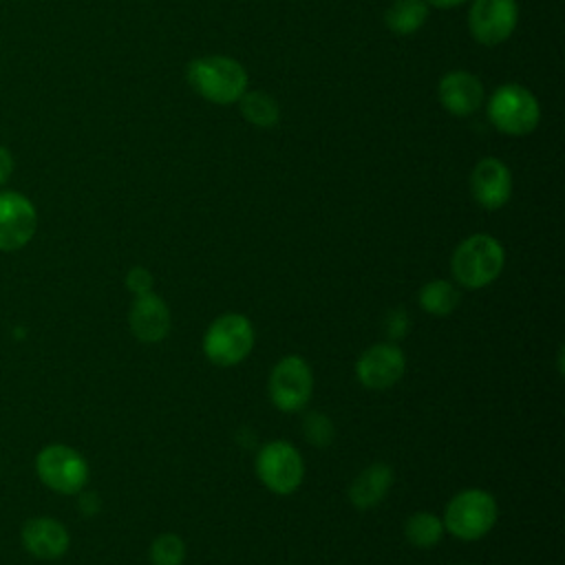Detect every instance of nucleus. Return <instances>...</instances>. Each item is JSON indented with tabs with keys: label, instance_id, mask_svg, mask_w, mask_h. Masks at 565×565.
I'll return each instance as SVG.
<instances>
[{
	"label": "nucleus",
	"instance_id": "nucleus-1",
	"mask_svg": "<svg viewBox=\"0 0 565 565\" xmlns=\"http://www.w3.org/2000/svg\"><path fill=\"white\" fill-rule=\"evenodd\" d=\"M505 265V249L499 238L486 232L466 236L452 252V280L463 289H483L492 285Z\"/></svg>",
	"mask_w": 565,
	"mask_h": 565
},
{
	"label": "nucleus",
	"instance_id": "nucleus-2",
	"mask_svg": "<svg viewBox=\"0 0 565 565\" xmlns=\"http://www.w3.org/2000/svg\"><path fill=\"white\" fill-rule=\"evenodd\" d=\"M188 84L205 102L230 106L247 90V71L241 62L227 55H203L188 64Z\"/></svg>",
	"mask_w": 565,
	"mask_h": 565
},
{
	"label": "nucleus",
	"instance_id": "nucleus-3",
	"mask_svg": "<svg viewBox=\"0 0 565 565\" xmlns=\"http://www.w3.org/2000/svg\"><path fill=\"white\" fill-rule=\"evenodd\" d=\"M499 519V503L492 492L483 488H463L450 497L444 508V530L463 541L472 543L483 539Z\"/></svg>",
	"mask_w": 565,
	"mask_h": 565
},
{
	"label": "nucleus",
	"instance_id": "nucleus-4",
	"mask_svg": "<svg viewBox=\"0 0 565 565\" xmlns=\"http://www.w3.org/2000/svg\"><path fill=\"white\" fill-rule=\"evenodd\" d=\"M256 342L252 320L238 311H225L216 316L201 340L203 355L221 369H230L247 360Z\"/></svg>",
	"mask_w": 565,
	"mask_h": 565
},
{
	"label": "nucleus",
	"instance_id": "nucleus-5",
	"mask_svg": "<svg viewBox=\"0 0 565 565\" xmlns=\"http://www.w3.org/2000/svg\"><path fill=\"white\" fill-rule=\"evenodd\" d=\"M258 481L274 494H294L305 479V459L300 450L287 439H271L263 444L254 459Z\"/></svg>",
	"mask_w": 565,
	"mask_h": 565
},
{
	"label": "nucleus",
	"instance_id": "nucleus-6",
	"mask_svg": "<svg viewBox=\"0 0 565 565\" xmlns=\"http://www.w3.org/2000/svg\"><path fill=\"white\" fill-rule=\"evenodd\" d=\"M490 124L512 137L530 135L541 119L536 97L521 84H503L488 99Z\"/></svg>",
	"mask_w": 565,
	"mask_h": 565
},
{
	"label": "nucleus",
	"instance_id": "nucleus-7",
	"mask_svg": "<svg viewBox=\"0 0 565 565\" xmlns=\"http://www.w3.org/2000/svg\"><path fill=\"white\" fill-rule=\"evenodd\" d=\"M267 393L280 413H300L313 395V371L300 355H282L269 371Z\"/></svg>",
	"mask_w": 565,
	"mask_h": 565
},
{
	"label": "nucleus",
	"instance_id": "nucleus-8",
	"mask_svg": "<svg viewBox=\"0 0 565 565\" xmlns=\"http://www.w3.org/2000/svg\"><path fill=\"white\" fill-rule=\"evenodd\" d=\"M35 470L40 481L60 494H77L88 483L86 459L66 444L44 446L35 457Z\"/></svg>",
	"mask_w": 565,
	"mask_h": 565
},
{
	"label": "nucleus",
	"instance_id": "nucleus-9",
	"mask_svg": "<svg viewBox=\"0 0 565 565\" xmlns=\"http://www.w3.org/2000/svg\"><path fill=\"white\" fill-rule=\"evenodd\" d=\"M406 373V353L395 342H377L364 349L355 362V377L369 391H386Z\"/></svg>",
	"mask_w": 565,
	"mask_h": 565
},
{
	"label": "nucleus",
	"instance_id": "nucleus-10",
	"mask_svg": "<svg viewBox=\"0 0 565 565\" xmlns=\"http://www.w3.org/2000/svg\"><path fill=\"white\" fill-rule=\"evenodd\" d=\"M519 22L516 0H472L468 11V29L483 46L505 42Z\"/></svg>",
	"mask_w": 565,
	"mask_h": 565
},
{
	"label": "nucleus",
	"instance_id": "nucleus-11",
	"mask_svg": "<svg viewBox=\"0 0 565 565\" xmlns=\"http://www.w3.org/2000/svg\"><path fill=\"white\" fill-rule=\"evenodd\" d=\"M38 227V212L31 199L15 190L0 192V249L24 247Z\"/></svg>",
	"mask_w": 565,
	"mask_h": 565
},
{
	"label": "nucleus",
	"instance_id": "nucleus-12",
	"mask_svg": "<svg viewBox=\"0 0 565 565\" xmlns=\"http://www.w3.org/2000/svg\"><path fill=\"white\" fill-rule=\"evenodd\" d=\"M470 192L483 210H501L512 196L510 168L497 157H483L470 172Z\"/></svg>",
	"mask_w": 565,
	"mask_h": 565
},
{
	"label": "nucleus",
	"instance_id": "nucleus-13",
	"mask_svg": "<svg viewBox=\"0 0 565 565\" xmlns=\"http://www.w3.org/2000/svg\"><path fill=\"white\" fill-rule=\"evenodd\" d=\"M128 324L132 335L143 344H159L168 338L172 327V313L166 300L154 294H141L135 296L130 311H128Z\"/></svg>",
	"mask_w": 565,
	"mask_h": 565
},
{
	"label": "nucleus",
	"instance_id": "nucleus-14",
	"mask_svg": "<svg viewBox=\"0 0 565 565\" xmlns=\"http://www.w3.org/2000/svg\"><path fill=\"white\" fill-rule=\"evenodd\" d=\"M439 104L455 117L472 115L483 102V84L468 71H448L437 86Z\"/></svg>",
	"mask_w": 565,
	"mask_h": 565
},
{
	"label": "nucleus",
	"instance_id": "nucleus-15",
	"mask_svg": "<svg viewBox=\"0 0 565 565\" xmlns=\"http://www.w3.org/2000/svg\"><path fill=\"white\" fill-rule=\"evenodd\" d=\"M68 530L51 516H35L22 527V545L29 554L42 561H53L64 556L68 550Z\"/></svg>",
	"mask_w": 565,
	"mask_h": 565
},
{
	"label": "nucleus",
	"instance_id": "nucleus-16",
	"mask_svg": "<svg viewBox=\"0 0 565 565\" xmlns=\"http://www.w3.org/2000/svg\"><path fill=\"white\" fill-rule=\"evenodd\" d=\"M393 468L384 461L369 463L349 486V501L358 510H371L382 503L393 486Z\"/></svg>",
	"mask_w": 565,
	"mask_h": 565
},
{
	"label": "nucleus",
	"instance_id": "nucleus-17",
	"mask_svg": "<svg viewBox=\"0 0 565 565\" xmlns=\"http://www.w3.org/2000/svg\"><path fill=\"white\" fill-rule=\"evenodd\" d=\"M461 302V291L455 280L446 278H433L424 282L417 291V305L424 309L428 316L435 318H446L450 316Z\"/></svg>",
	"mask_w": 565,
	"mask_h": 565
},
{
	"label": "nucleus",
	"instance_id": "nucleus-18",
	"mask_svg": "<svg viewBox=\"0 0 565 565\" xmlns=\"http://www.w3.org/2000/svg\"><path fill=\"white\" fill-rule=\"evenodd\" d=\"M428 20V4L424 0H393L384 13L388 31L395 35H413Z\"/></svg>",
	"mask_w": 565,
	"mask_h": 565
},
{
	"label": "nucleus",
	"instance_id": "nucleus-19",
	"mask_svg": "<svg viewBox=\"0 0 565 565\" xmlns=\"http://www.w3.org/2000/svg\"><path fill=\"white\" fill-rule=\"evenodd\" d=\"M446 530H444V521L439 514L428 512V510H417L413 512L406 521H404V536L411 545L419 547V550H430L435 545H439V541L444 539Z\"/></svg>",
	"mask_w": 565,
	"mask_h": 565
},
{
	"label": "nucleus",
	"instance_id": "nucleus-20",
	"mask_svg": "<svg viewBox=\"0 0 565 565\" xmlns=\"http://www.w3.org/2000/svg\"><path fill=\"white\" fill-rule=\"evenodd\" d=\"M241 115L256 128H274L280 119L278 102L263 90H245L236 102Z\"/></svg>",
	"mask_w": 565,
	"mask_h": 565
},
{
	"label": "nucleus",
	"instance_id": "nucleus-21",
	"mask_svg": "<svg viewBox=\"0 0 565 565\" xmlns=\"http://www.w3.org/2000/svg\"><path fill=\"white\" fill-rule=\"evenodd\" d=\"M185 543L174 532H163L150 543V563L152 565H183Z\"/></svg>",
	"mask_w": 565,
	"mask_h": 565
},
{
	"label": "nucleus",
	"instance_id": "nucleus-22",
	"mask_svg": "<svg viewBox=\"0 0 565 565\" xmlns=\"http://www.w3.org/2000/svg\"><path fill=\"white\" fill-rule=\"evenodd\" d=\"M302 433L305 439L316 448H327L335 437V426L324 413H307L302 419Z\"/></svg>",
	"mask_w": 565,
	"mask_h": 565
},
{
	"label": "nucleus",
	"instance_id": "nucleus-23",
	"mask_svg": "<svg viewBox=\"0 0 565 565\" xmlns=\"http://www.w3.org/2000/svg\"><path fill=\"white\" fill-rule=\"evenodd\" d=\"M126 287L130 289L132 296H141V294L152 291L154 278H152L150 269L137 265V267H130V269H128V274H126Z\"/></svg>",
	"mask_w": 565,
	"mask_h": 565
},
{
	"label": "nucleus",
	"instance_id": "nucleus-24",
	"mask_svg": "<svg viewBox=\"0 0 565 565\" xmlns=\"http://www.w3.org/2000/svg\"><path fill=\"white\" fill-rule=\"evenodd\" d=\"M408 324H411V318H408V313H404L402 309H393L388 316H386V333H388V338H393V340H399V338H404L406 333H408Z\"/></svg>",
	"mask_w": 565,
	"mask_h": 565
},
{
	"label": "nucleus",
	"instance_id": "nucleus-25",
	"mask_svg": "<svg viewBox=\"0 0 565 565\" xmlns=\"http://www.w3.org/2000/svg\"><path fill=\"white\" fill-rule=\"evenodd\" d=\"M13 154L7 146L0 143V185H4L9 181V177L13 174Z\"/></svg>",
	"mask_w": 565,
	"mask_h": 565
},
{
	"label": "nucleus",
	"instance_id": "nucleus-26",
	"mask_svg": "<svg viewBox=\"0 0 565 565\" xmlns=\"http://www.w3.org/2000/svg\"><path fill=\"white\" fill-rule=\"evenodd\" d=\"M424 2L430 4V7H437V9H452V7H459L468 0H424Z\"/></svg>",
	"mask_w": 565,
	"mask_h": 565
}]
</instances>
